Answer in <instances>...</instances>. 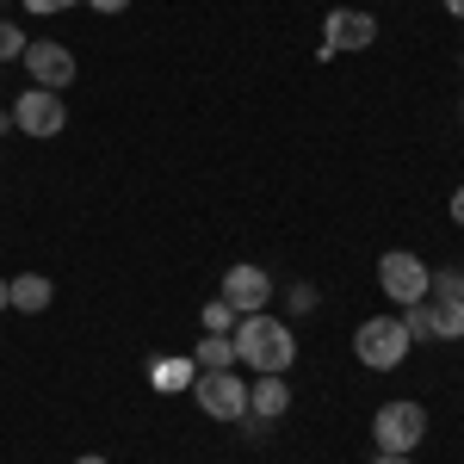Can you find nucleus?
<instances>
[{"instance_id":"f257e3e1","label":"nucleus","mask_w":464,"mask_h":464,"mask_svg":"<svg viewBox=\"0 0 464 464\" xmlns=\"http://www.w3.org/2000/svg\"><path fill=\"white\" fill-rule=\"evenodd\" d=\"M229 341H236V365H248V372H285L291 359H297V334L279 316H266V310L236 316Z\"/></svg>"},{"instance_id":"f03ea898","label":"nucleus","mask_w":464,"mask_h":464,"mask_svg":"<svg viewBox=\"0 0 464 464\" xmlns=\"http://www.w3.org/2000/svg\"><path fill=\"white\" fill-rule=\"evenodd\" d=\"M402 322H409L415 341H459L464 334V297L452 291V279L440 273V279L428 285V297L402 310Z\"/></svg>"},{"instance_id":"7ed1b4c3","label":"nucleus","mask_w":464,"mask_h":464,"mask_svg":"<svg viewBox=\"0 0 464 464\" xmlns=\"http://www.w3.org/2000/svg\"><path fill=\"white\" fill-rule=\"evenodd\" d=\"M409 347H415V334H409L402 316H365L359 334H353L359 365H372V372H396V365L409 359Z\"/></svg>"},{"instance_id":"20e7f679","label":"nucleus","mask_w":464,"mask_h":464,"mask_svg":"<svg viewBox=\"0 0 464 464\" xmlns=\"http://www.w3.org/2000/svg\"><path fill=\"white\" fill-rule=\"evenodd\" d=\"M372 440H378V452H415L421 440H428V409L421 402H384L378 415H372Z\"/></svg>"},{"instance_id":"39448f33","label":"nucleus","mask_w":464,"mask_h":464,"mask_svg":"<svg viewBox=\"0 0 464 464\" xmlns=\"http://www.w3.org/2000/svg\"><path fill=\"white\" fill-rule=\"evenodd\" d=\"M428 285H433V273H428V260L421 254H409V248H391L384 260H378V291L391 297V304H421L428 297Z\"/></svg>"},{"instance_id":"423d86ee","label":"nucleus","mask_w":464,"mask_h":464,"mask_svg":"<svg viewBox=\"0 0 464 464\" xmlns=\"http://www.w3.org/2000/svg\"><path fill=\"white\" fill-rule=\"evenodd\" d=\"M192 396H198V409H205L211 421H242V415H248V384L236 378V365H229V372H198V378H192Z\"/></svg>"},{"instance_id":"0eeeda50","label":"nucleus","mask_w":464,"mask_h":464,"mask_svg":"<svg viewBox=\"0 0 464 464\" xmlns=\"http://www.w3.org/2000/svg\"><path fill=\"white\" fill-rule=\"evenodd\" d=\"M13 124H19L25 137H63L69 106H63V93H50V87H25V93L13 100Z\"/></svg>"},{"instance_id":"6e6552de","label":"nucleus","mask_w":464,"mask_h":464,"mask_svg":"<svg viewBox=\"0 0 464 464\" xmlns=\"http://www.w3.org/2000/svg\"><path fill=\"white\" fill-rule=\"evenodd\" d=\"M378 44V19L359 13V6H334L322 19V56H341V50H372Z\"/></svg>"},{"instance_id":"1a4fd4ad","label":"nucleus","mask_w":464,"mask_h":464,"mask_svg":"<svg viewBox=\"0 0 464 464\" xmlns=\"http://www.w3.org/2000/svg\"><path fill=\"white\" fill-rule=\"evenodd\" d=\"M217 297H223L236 316H254V310H266L273 279H266V266H248V260H242V266H229V273H223V291H217Z\"/></svg>"},{"instance_id":"9d476101","label":"nucleus","mask_w":464,"mask_h":464,"mask_svg":"<svg viewBox=\"0 0 464 464\" xmlns=\"http://www.w3.org/2000/svg\"><path fill=\"white\" fill-rule=\"evenodd\" d=\"M25 69H32V87L63 93V87L74 81V50L50 44V37H32V44H25Z\"/></svg>"},{"instance_id":"9b49d317","label":"nucleus","mask_w":464,"mask_h":464,"mask_svg":"<svg viewBox=\"0 0 464 464\" xmlns=\"http://www.w3.org/2000/svg\"><path fill=\"white\" fill-rule=\"evenodd\" d=\"M291 409V384H285V372H260L248 384V415L254 421H279Z\"/></svg>"},{"instance_id":"f8f14e48","label":"nucleus","mask_w":464,"mask_h":464,"mask_svg":"<svg viewBox=\"0 0 464 464\" xmlns=\"http://www.w3.org/2000/svg\"><path fill=\"white\" fill-rule=\"evenodd\" d=\"M50 297H56V285H50L44 273H19V279H6V304H13V310H25V316L50 310Z\"/></svg>"},{"instance_id":"ddd939ff","label":"nucleus","mask_w":464,"mask_h":464,"mask_svg":"<svg viewBox=\"0 0 464 464\" xmlns=\"http://www.w3.org/2000/svg\"><path fill=\"white\" fill-rule=\"evenodd\" d=\"M192 365H198V372H229V365H236V341H229V334H198Z\"/></svg>"},{"instance_id":"4468645a","label":"nucleus","mask_w":464,"mask_h":464,"mask_svg":"<svg viewBox=\"0 0 464 464\" xmlns=\"http://www.w3.org/2000/svg\"><path fill=\"white\" fill-rule=\"evenodd\" d=\"M198 365L192 359H155V391H192Z\"/></svg>"},{"instance_id":"2eb2a0df","label":"nucleus","mask_w":464,"mask_h":464,"mask_svg":"<svg viewBox=\"0 0 464 464\" xmlns=\"http://www.w3.org/2000/svg\"><path fill=\"white\" fill-rule=\"evenodd\" d=\"M229 328H236V310H229L223 297H211V304H205V334H229Z\"/></svg>"},{"instance_id":"dca6fc26","label":"nucleus","mask_w":464,"mask_h":464,"mask_svg":"<svg viewBox=\"0 0 464 464\" xmlns=\"http://www.w3.org/2000/svg\"><path fill=\"white\" fill-rule=\"evenodd\" d=\"M13 56H25V32L0 19V63H13Z\"/></svg>"},{"instance_id":"f3484780","label":"nucleus","mask_w":464,"mask_h":464,"mask_svg":"<svg viewBox=\"0 0 464 464\" xmlns=\"http://www.w3.org/2000/svg\"><path fill=\"white\" fill-rule=\"evenodd\" d=\"M69 6H81V0H25V13H37V19H50V13H69Z\"/></svg>"},{"instance_id":"a211bd4d","label":"nucleus","mask_w":464,"mask_h":464,"mask_svg":"<svg viewBox=\"0 0 464 464\" xmlns=\"http://www.w3.org/2000/svg\"><path fill=\"white\" fill-rule=\"evenodd\" d=\"M322 297H316V285H291V310H297V316H304V310H316Z\"/></svg>"},{"instance_id":"6ab92c4d","label":"nucleus","mask_w":464,"mask_h":464,"mask_svg":"<svg viewBox=\"0 0 464 464\" xmlns=\"http://www.w3.org/2000/svg\"><path fill=\"white\" fill-rule=\"evenodd\" d=\"M87 6H93V13H124L130 0H87Z\"/></svg>"},{"instance_id":"aec40b11","label":"nucleus","mask_w":464,"mask_h":464,"mask_svg":"<svg viewBox=\"0 0 464 464\" xmlns=\"http://www.w3.org/2000/svg\"><path fill=\"white\" fill-rule=\"evenodd\" d=\"M452 223H459V229H464V186H459V192H452Z\"/></svg>"},{"instance_id":"412c9836","label":"nucleus","mask_w":464,"mask_h":464,"mask_svg":"<svg viewBox=\"0 0 464 464\" xmlns=\"http://www.w3.org/2000/svg\"><path fill=\"white\" fill-rule=\"evenodd\" d=\"M372 464H415V459H402V452H378Z\"/></svg>"},{"instance_id":"4be33fe9","label":"nucleus","mask_w":464,"mask_h":464,"mask_svg":"<svg viewBox=\"0 0 464 464\" xmlns=\"http://www.w3.org/2000/svg\"><path fill=\"white\" fill-rule=\"evenodd\" d=\"M6 130H19V124H13V111H0V137H6Z\"/></svg>"},{"instance_id":"5701e85b","label":"nucleus","mask_w":464,"mask_h":464,"mask_svg":"<svg viewBox=\"0 0 464 464\" xmlns=\"http://www.w3.org/2000/svg\"><path fill=\"white\" fill-rule=\"evenodd\" d=\"M446 13H452V19H464V0H446Z\"/></svg>"},{"instance_id":"b1692460","label":"nucleus","mask_w":464,"mask_h":464,"mask_svg":"<svg viewBox=\"0 0 464 464\" xmlns=\"http://www.w3.org/2000/svg\"><path fill=\"white\" fill-rule=\"evenodd\" d=\"M446 279H452V291H459V297H464V273H446Z\"/></svg>"},{"instance_id":"393cba45","label":"nucleus","mask_w":464,"mask_h":464,"mask_svg":"<svg viewBox=\"0 0 464 464\" xmlns=\"http://www.w3.org/2000/svg\"><path fill=\"white\" fill-rule=\"evenodd\" d=\"M74 464H111V459H100V452H87V459H74Z\"/></svg>"},{"instance_id":"a878e982","label":"nucleus","mask_w":464,"mask_h":464,"mask_svg":"<svg viewBox=\"0 0 464 464\" xmlns=\"http://www.w3.org/2000/svg\"><path fill=\"white\" fill-rule=\"evenodd\" d=\"M0 310H13V304H6V279H0Z\"/></svg>"},{"instance_id":"bb28decb","label":"nucleus","mask_w":464,"mask_h":464,"mask_svg":"<svg viewBox=\"0 0 464 464\" xmlns=\"http://www.w3.org/2000/svg\"><path fill=\"white\" fill-rule=\"evenodd\" d=\"M459 118H464V111H459Z\"/></svg>"}]
</instances>
